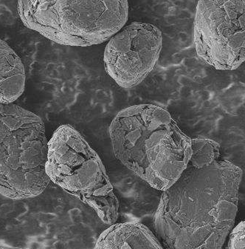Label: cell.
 <instances>
[{
  "instance_id": "1",
  "label": "cell",
  "mask_w": 245,
  "mask_h": 249,
  "mask_svg": "<svg viewBox=\"0 0 245 249\" xmlns=\"http://www.w3.org/2000/svg\"><path fill=\"white\" fill-rule=\"evenodd\" d=\"M242 177L227 160L189 163L162 191L154 218L158 237L170 249H221L235 224Z\"/></svg>"
},
{
  "instance_id": "2",
  "label": "cell",
  "mask_w": 245,
  "mask_h": 249,
  "mask_svg": "<svg viewBox=\"0 0 245 249\" xmlns=\"http://www.w3.org/2000/svg\"><path fill=\"white\" fill-rule=\"evenodd\" d=\"M109 135L115 158L157 190L172 186L189 164L192 139L170 112L158 105L120 111Z\"/></svg>"
},
{
  "instance_id": "3",
  "label": "cell",
  "mask_w": 245,
  "mask_h": 249,
  "mask_svg": "<svg viewBox=\"0 0 245 249\" xmlns=\"http://www.w3.org/2000/svg\"><path fill=\"white\" fill-rule=\"evenodd\" d=\"M27 28L59 45H99L119 32L129 17L128 0H18Z\"/></svg>"
},
{
  "instance_id": "4",
  "label": "cell",
  "mask_w": 245,
  "mask_h": 249,
  "mask_svg": "<svg viewBox=\"0 0 245 249\" xmlns=\"http://www.w3.org/2000/svg\"><path fill=\"white\" fill-rule=\"evenodd\" d=\"M48 150L42 118L0 102V195L19 200L42 194L51 181Z\"/></svg>"
},
{
  "instance_id": "5",
  "label": "cell",
  "mask_w": 245,
  "mask_h": 249,
  "mask_svg": "<svg viewBox=\"0 0 245 249\" xmlns=\"http://www.w3.org/2000/svg\"><path fill=\"white\" fill-rule=\"evenodd\" d=\"M46 172L50 180L114 224L119 202L98 153L70 124L61 125L48 142Z\"/></svg>"
},
{
  "instance_id": "6",
  "label": "cell",
  "mask_w": 245,
  "mask_h": 249,
  "mask_svg": "<svg viewBox=\"0 0 245 249\" xmlns=\"http://www.w3.org/2000/svg\"><path fill=\"white\" fill-rule=\"evenodd\" d=\"M245 0H199L194 42L199 57L215 69H237L245 59Z\"/></svg>"
},
{
  "instance_id": "7",
  "label": "cell",
  "mask_w": 245,
  "mask_h": 249,
  "mask_svg": "<svg viewBox=\"0 0 245 249\" xmlns=\"http://www.w3.org/2000/svg\"><path fill=\"white\" fill-rule=\"evenodd\" d=\"M109 39L104 56L106 72L121 88H135L159 59L162 32L152 24L135 22Z\"/></svg>"
},
{
  "instance_id": "8",
  "label": "cell",
  "mask_w": 245,
  "mask_h": 249,
  "mask_svg": "<svg viewBox=\"0 0 245 249\" xmlns=\"http://www.w3.org/2000/svg\"><path fill=\"white\" fill-rule=\"evenodd\" d=\"M96 249H162L158 237L144 225L137 222L112 224L100 235Z\"/></svg>"
},
{
  "instance_id": "9",
  "label": "cell",
  "mask_w": 245,
  "mask_h": 249,
  "mask_svg": "<svg viewBox=\"0 0 245 249\" xmlns=\"http://www.w3.org/2000/svg\"><path fill=\"white\" fill-rule=\"evenodd\" d=\"M25 66L19 55L0 39V102L14 103L25 90Z\"/></svg>"
},
{
  "instance_id": "10",
  "label": "cell",
  "mask_w": 245,
  "mask_h": 249,
  "mask_svg": "<svg viewBox=\"0 0 245 249\" xmlns=\"http://www.w3.org/2000/svg\"><path fill=\"white\" fill-rule=\"evenodd\" d=\"M220 146L217 142L206 138L192 139V155L189 163L195 166H203L219 160Z\"/></svg>"
},
{
  "instance_id": "11",
  "label": "cell",
  "mask_w": 245,
  "mask_h": 249,
  "mask_svg": "<svg viewBox=\"0 0 245 249\" xmlns=\"http://www.w3.org/2000/svg\"><path fill=\"white\" fill-rule=\"evenodd\" d=\"M228 248L230 249H240L245 248V223L241 221L233 230L229 233Z\"/></svg>"
}]
</instances>
